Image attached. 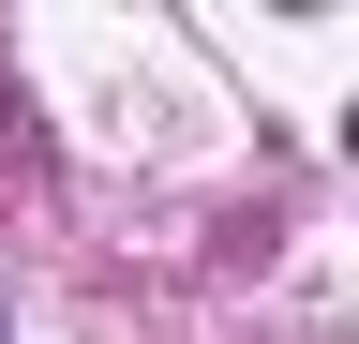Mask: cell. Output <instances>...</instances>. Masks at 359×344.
I'll return each instance as SVG.
<instances>
[{"label": "cell", "mask_w": 359, "mask_h": 344, "mask_svg": "<svg viewBox=\"0 0 359 344\" xmlns=\"http://www.w3.org/2000/svg\"><path fill=\"white\" fill-rule=\"evenodd\" d=\"M344 135H359V120H344Z\"/></svg>", "instance_id": "6da1fadb"}]
</instances>
